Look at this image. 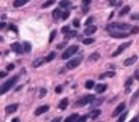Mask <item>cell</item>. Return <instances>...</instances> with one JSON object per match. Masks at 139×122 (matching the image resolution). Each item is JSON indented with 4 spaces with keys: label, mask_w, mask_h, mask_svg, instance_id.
<instances>
[{
    "label": "cell",
    "mask_w": 139,
    "mask_h": 122,
    "mask_svg": "<svg viewBox=\"0 0 139 122\" xmlns=\"http://www.w3.org/2000/svg\"><path fill=\"white\" fill-rule=\"evenodd\" d=\"M138 97H139V89H138V90H136V92H135V93H134V96H132V97H131V103H132V104H134V103H135V101H136V100H138Z\"/></svg>",
    "instance_id": "30"
},
{
    "label": "cell",
    "mask_w": 139,
    "mask_h": 122,
    "mask_svg": "<svg viewBox=\"0 0 139 122\" xmlns=\"http://www.w3.org/2000/svg\"><path fill=\"white\" fill-rule=\"evenodd\" d=\"M17 80H18V75H15V76H13L11 79L6 80V82L2 85V90H0V93H2V94H4V93H7V92H9L11 87L14 86L15 83H17Z\"/></svg>",
    "instance_id": "2"
},
{
    "label": "cell",
    "mask_w": 139,
    "mask_h": 122,
    "mask_svg": "<svg viewBox=\"0 0 139 122\" xmlns=\"http://www.w3.org/2000/svg\"><path fill=\"white\" fill-rule=\"evenodd\" d=\"M79 118V115H77V114H72V115L67 117V119H65L64 122H77V119Z\"/></svg>",
    "instance_id": "21"
},
{
    "label": "cell",
    "mask_w": 139,
    "mask_h": 122,
    "mask_svg": "<svg viewBox=\"0 0 139 122\" xmlns=\"http://www.w3.org/2000/svg\"><path fill=\"white\" fill-rule=\"evenodd\" d=\"M134 78L136 79V80H139V70H136V71H135V76H134Z\"/></svg>",
    "instance_id": "45"
},
{
    "label": "cell",
    "mask_w": 139,
    "mask_h": 122,
    "mask_svg": "<svg viewBox=\"0 0 139 122\" xmlns=\"http://www.w3.org/2000/svg\"><path fill=\"white\" fill-rule=\"evenodd\" d=\"M102 111L100 110H93V111H91V114H89V118H92V119H96L97 117H100Z\"/></svg>",
    "instance_id": "17"
},
{
    "label": "cell",
    "mask_w": 139,
    "mask_h": 122,
    "mask_svg": "<svg viewBox=\"0 0 139 122\" xmlns=\"http://www.w3.org/2000/svg\"><path fill=\"white\" fill-rule=\"evenodd\" d=\"M125 110V103H121V104H118L117 107H116V110L113 111V114H111V117H118L120 114L122 112Z\"/></svg>",
    "instance_id": "8"
},
{
    "label": "cell",
    "mask_w": 139,
    "mask_h": 122,
    "mask_svg": "<svg viewBox=\"0 0 139 122\" xmlns=\"http://www.w3.org/2000/svg\"><path fill=\"white\" fill-rule=\"evenodd\" d=\"M75 36H78V32L77 31H70L68 33H65V40H68V39H71V38H75Z\"/></svg>",
    "instance_id": "20"
},
{
    "label": "cell",
    "mask_w": 139,
    "mask_h": 122,
    "mask_svg": "<svg viewBox=\"0 0 139 122\" xmlns=\"http://www.w3.org/2000/svg\"><path fill=\"white\" fill-rule=\"evenodd\" d=\"M114 76V72H106V74H100L99 75V79H104V78H113Z\"/></svg>",
    "instance_id": "23"
},
{
    "label": "cell",
    "mask_w": 139,
    "mask_h": 122,
    "mask_svg": "<svg viewBox=\"0 0 139 122\" xmlns=\"http://www.w3.org/2000/svg\"><path fill=\"white\" fill-rule=\"evenodd\" d=\"M28 2H29V0H14L13 6H14V7H21V6H24V4H27Z\"/></svg>",
    "instance_id": "18"
},
{
    "label": "cell",
    "mask_w": 139,
    "mask_h": 122,
    "mask_svg": "<svg viewBox=\"0 0 139 122\" xmlns=\"http://www.w3.org/2000/svg\"><path fill=\"white\" fill-rule=\"evenodd\" d=\"M131 32H132V33H138V32H139V28H138V26H134L132 29H131Z\"/></svg>",
    "instance_id": "43"
},
{
    "label": "cell",
    "mask_w": 139,
    "mask_h": 122,
    "mask_svg": "<svg viewBox=\"0 0 139 122\" xmlns=\"http://www.w3.org/2000/svg\"><path fill=\"white\" fill-rule=\"evenodd\" d=\"M64 46H65V43H60V44H59V46H57V47H59V49H63Z\"/></svg>",
    "instance_id": "53"
},
{
    "label": "cell",
    "mask_w": 139,
    "mask_h": 122,
    "mask_svg": "<svg viewBox=\"0 0 139 122\" xmlns=\"http://www.w3.org/2000/svg\"><path fill=\"white\" fill-rule=\"evenodd\" d=\"M7 76V71H0V78H6Z\"/></svg>",
    "instance_id": "41"
},
{
    "label": "cell",
    "mask_w": 139,
    "mask_h": 122,
    "mask_svg": "<svg viewBox=\"0 0 139 122\" xmlns=\"http://www.w3.org/2000/svg\"><path fill=\"white\" fill-rule=\"evenodd\" d=\"M52 4H54V0H47V2H45L42 4V9H47V7H50Z\"/></svg>",
    "instance_id": "28"
},
{
    "label": "cell",
    "mask_w": 139,
    "mask_h": 122,
    "mask_svg": "<svg viewBox=\"0 0 139 122\" xmlns=\"http://www.w3.org/2000/svg\"><path fill=\"white\" fill-rule=\"evenodd\" d=\"M56 36H57V32H56V31H52V32H50V36H49V43H53V42H54Z\"/></svg>",
    "instance_id": "25"
},
{
    "label": "cell",
    "mask_w": 139,
    "mask_h": 122,
    "mask_svg": "<svg viewBox=\"0 0 139 122\" xmlns=\"http://www.w3.org/2000/svg\"><path fill=\"white\" fill-rule=\"evenodd\" d=\"M93 100H95V96H93V94H88V96L82 97V99L77 100L75 107H84V105H86V104H89V103H92Z\"/></svg>",
    "instance_id": "4"
},
{
    "label": "cell",
    "mask_w": 139,
    "mask_h": 122,
    "mask_svg": "<svg viewBox=\"0 0 139 122\" xmlns=\"http://www.w3.org/2000/svg\"><path fill=\"white\" fill-rule=\"evenodd\" d=\"M43 63H46V60L45 58H36L35 61H34V64H32V67L34 68H38V67H40Z\"/></svg>",
    "instance_id": "16"
},
{
    "label": "cell",
    "mask_w": 139,
    "mask_h": 122,
    "mask_svg": "<svg viewBox=\"0 0 139 122\" xmlns=\"http://www.w3.org/2000/svg\"><path fill=\"white\" fill-rule=\"evenodd\" d=\"M136 60H138V56H132V57H129V58H127L124 61V65L125 67H131V65H134L135 63H136Z\"/></svg>",
    "instance_id": "11"
},
{
    "label": "cell",
    "mask_w": 139,
    "mask_h": 122,
    "mask_svg": "<svg viewBox=\"0 0 139 122\" xmlns=\"http://www.w3.org/2000/svg\"><path fill=\"white\" fill-rule=\"evenodd\" d=\"M50 122H61V118H60V117H56L54 119H52Z\"/></svg>",
    "instance_id": "46"
},
{
    "label": "cell",
    "mask_w": 139,
    "mask_h": 122,
    "mask_svg": "<svg viewBox=\"0 0 139 122\" xmlns=\"http://www.w3.org/2000/svg\"><path fill=\"white\" fill-rule=\"evenodd\" d=\"M131 18H132V19H138V21H139V14H134Z\"/></svg>",
    "instance_id": "50"
},
{
    "label": "cell",
    "mask_w": 139,
    "mask_h": 122,
    "mask_svg": "<svg viewBox=\"0 0 139 122\" xmlns=\"http://www.w3.org/2000/svg\"><path fill=\"white\" fill-rule=\"evenodd\" d=\"M125 118H127V112H124L122 115H120V119H118L117 122H124V121H125Z\"/></svg>",
    "instance_id": "37"
},
{
    "label": "cell",
    "mask_w": 139,
    "mask_h": 122,
    "mask_svg": "<svg viewBox=\"0 0 139 122\" xmlns=\"http://www.w3.org/2000/svg\"><path fill=\"white\" fill-rule=\"evenodd\" d=\"M70 6H71V2H70V0H61L60 2V7H63V9H67Z\"/></svg>",
    "instance_id": "24"
},
{
    "label": "cell",
    "mask_w": 139,
    "mask_h": 122,
    "mask_svg": "<svg viewBox=\"0 0 139 122\" xmlns=\"http://www.w3.org/2000/svg\"><path fill=\"white\" fill-rule=\"evenodd\" d=\"M46 94H47V90H46V89H45V87H42V89H40V90H39V97H40V99H42V97H45Z\"/></svg>",
    "instance_id": "31"
},
{
    "label": "cell",
    "mask_w": 139,
    "mask_h": 122,
    "mask_svg": "<svg viewBox=\"0 0 139 122\" xmlns=\"http://www.w3.org/2000/svg\"><path fill=\"white\" fill-rule=\"evenodd\" d=\"M129 46H131V42H125V43L120 44V46L117 47V50L114 51V53H113L111 56H113V57H117V56H120L121 53H122V51H125V49H128Z\"/></svg>",
    "instance_id": "5"
},
{
    "label": "cell",
    "mask_w": 139,
    "mask_h": 122,
    "mask_svg": "<svg viewBox=\"0 0 139 122\" xmlns=\"http://www.w3.org/2000/svg\"><path fill=\"white\" fill-rule=\"evenodd\" d=\"M68 103H70L68 99H63V100L59 103V108H60V110H65V108L68 107Z\"/></svg>",
    "instance_id": "15"
},
{
    "label": "cell",
    "mask_w": 139,
    "mask_h": 122,
    "mask_svg": "<svg viewBox=\"0 0 139 122\" xmlns=\"http://www.w3.org/2000/svg\"><path fill=\"white\" fill-rule=\"evenodd\" d=\"M110 35H111L113 38H118V39H125V38H128V32H124V31H121V32L110 31Z\"/></svg>",
    "instance_id": "7"
},
{
    "label": "cell",
    "mask_w": 139,
    "mask_h": 122,
    "mask_svg": "<svg viewBox=\"0 0 139 122\" xmlns=\"http://www.w3.org/2000/svg\"><path fill=\"white\" fill-rule=\"evenodd\" d=\"M96 31H97V28H96L95 25H88L86 28H85V35L91 36V35H93V33H95Z\"/></svg>",
    "instance_id": "12"
},
{
    "label": "cell",
    "mask_w": 139,
    "mask_h": 122,
    "mask_svg": "<svg viewBox=\"0 0 139 122\" xmlns=\"http://www.w3.org/2000/svg\"><path fill=\"white\" fill-rule=\"evenodd\" d=\"M109 3H110V4H111V6H114V4H116V0H109Z\"/></svg>",
    "instance_id": "51"
},
{
    "label": "cell",
    "mask_w": 139,
    "mask_h": 122,
    "mask_svg": "<svg viewBox=\"0 0 139 122\" xmlns=\"http://www.w3.org/2000/svg\"><path fill=\"white\" fill-rule=\"evenodd\" d=\"M13 122H20V118H14V119H13Z\"/></svg>",
    "instance_id": "55"
},
{
    "label": "cell",
    "mask_w": 139,
    "mask_h": 122,
    "mask_svg": "<svg viewBox=\"0 0 139 122\" xmlns=\"http://www.w3.org/2000/svg\"><path fill=\"white\" fill-rule=\"evenodd\" d=\"M95 87H96V92L99 93V94H100V93H103V92H106V89H107V86H106V85H103V83L96 85Z\"/></svg>",
    "instance_id": "19"
},
{
    "label": "cell",
    "mask_w": 139,
    "mask_h": 122,
    "mask_svg": "<svg viewBox=\"0 0 139 122\" xmlns=\"http://www.w3.org/2000/svg\"><path fill=\"white\" fill-rule=\"evenodd\" d=\"M95 86H96V85H95L93 80H86V82H85V87H86V89H93Z\"/></svg>",
    "instance_id": "27"
},
{
    "label": "cell",
    "mask_w": 139,
    "mask_h": 122,
    "mask_svg": "<svg viewBox=\"0 0 139 122\" xmlns=\"http://www.w3.org/2000/svg\"><path fill=\"white\" fill-rule=\"evenodd\" d=\"M14 70V64H9L7 65V71H13Z\"/></svg>",
    "instance_id": "44"
},
{
    "label": "cell",
    "mask_w": 139,
    "mask_h": 122,
    "mask_svg": "<svg viewBox=\"0 0 139 122\" xmlns=\"http://www.w3.org/2000/svg\"><path fill=\"white\" fill-rule=\"evenodd\" d=\"M88 117L89 115H79V118L77 119V122H85V121L88 119Z\"/></svg>",
    "instance_id": "34"
},
{
    "label": "cell",
    "mask_w": 139,
    "mask_h": 122,
    "mask_svg": "<svg viewBox=\"0 0 139 122\" xmlns=\"http://www.w3.org/2000/svg\"><path fill=\"white\" fill-rule=\"evenodd\" d=\"M93 42H95V39H92V38H88V39H84V44H92Z\"/></svg>",
    "instance_id": "35"
},
{
    "label": "cell",
    "mask_w": 139,
    "mask_h": 122,
    "mask_svg": "<svg viewBox=\"0 0 139 122\" xmlns=\"http://www.w3.org/2000/svg\"><path fill=\"white\" fill-rule=\"evenodd\" d=\"M132 82H134V78H132V76H131V78H128V79H127V82H125V87L128 89V87L131 86V85H132Z\"/></svg>",
    "instance_id": "33"
},
{
    "label": "cell",
    "mask_w": 139,
    "mask_h": 122,
    "mask_svg": "<svg viewBox=\"0 0 139 122\" xmlns=\"http://www.w3.org/2000/svg\"><path fill=\"white\" fill-rule=\"evenodd\" d=\"M70 17V11H65V13H63V17H61V19H67Z\"/></svg>",
    "instance_id": "39"
},
{
    "label": "cell",
    "mask_w": 139,
    "mask_h": 122,
    "mask_svg": "<svg viewBox=\"0 0 139 122\" xmlns=\"http://www.w3.org/2000/svg\"><path fill=\"white\" fill-rule=\"evenodd\" d=\"M61 90H63V87H61V86H57L56 87V93H61Z\"/></svg>",
    "instance_id": "49"
},
{
    "label": "cell",
    "mask_w": 139,
    "mask_h": 122,
    "mask_svg": "<svg viewBox=\"0 0 139 122\" xmlns=\"http://www.w3.org/2000/svg\"><path fill=\"white\" fill-rule=\"evenodd\" d=\"M78 50H79L78 46H70L67 50H65L63 54H61V58H63V60H67V58H70V57H72L74 54H77Z\"/></svg>",
    "instance_id": "3"
},
{
    "label": "cell",
    "mask_w": 139,
    "mask_h": 122,
    "mask_svg": "<svg viewBox=\"0 0 139 122\" xmlns=\"http://www.w3.org/2000/svg\"><path fill=\"white\" fill-rule=\"evenodd\" d=\"M102 103H103V99H97V100H93V105H100Z\"/></svg>",
    "instance_id": "36"
},
{
    "label": "cell",
    "mask_w": 139,
    "mask_h": 122,
    "mask_svg": "<svg viewBox=\"0 0 139 122\" xmlns=\"http://www.w3.org/2000/svg\"><path fill=\"white\" fill-rule=\"evenodd\" d=\"M53 19H54V21H59V19L63 17V14H61V10L60 9H56L54 11H53Z\"/></svg>",
    "instance_id": "14"
},
{
    "label": "cell",
    "mask_w": 139,
    "mask_h": 122,
    "mask_svg": "<svg viewBox=\"0 0 139 122\" xmlns=\"http://www.w3.org/2000/svg\"><path fill=\"white\" fill-rule=\"evenodd\" d=\"M49 111V105H40V107H38L35 110V115L36 117H39V115H42V114H45V112H47Z\"/></svg>",
    "instance_id": "9"
},
{
    "label": "cell",
    "mask_w": 139,
    "mask_h": 122,
    "mask_svg": "<svg viewBox=\"0 0 139 122\" xmlns=\"http://www.w3.org/2000/svg\"><path fill=\"white\" fill-rule=\"evenodd\" d=\"M107 31H114V29H120V31H127V29H129V28H132L129 25V24H127V22H111V24H109L107 26Z\"/></svg>",
    "instance_id": "1"
},
{
    "label": "cell",
    "mask_w": 139,
    "mask_h": 122,
    "mask_svg": "<svg viewBox=\"0 0 139 122\" xmlns=\"http://www.w3.org/2000/svg\"><path fill=\"white\" fill-rule=\"evenodd\" d=\"M61 32H63L64 35L68 33V32H70V28H68V26H63V28H61Z\"/></svg>",
    "instance_id": "38"
},
{
    "label": "cell",
    "mask_w": 139,
    "mask_h": 122,
    "mask_svg": "<svg viewBox=\"0 0 139 122\" xmlns=\"http://www.w3.org/2000/svg\"><path fill=\"white\" fill-rule=\"evenodd\" d=\"M11 50H13L14 53H17V54H21V53H22V46H21V43L14 42L13 44H11Z\"/></svg>",
    "instance_id": "10"
},
{
    "label": "cell",
    "mask_w": 139,
    "mask_h": 122,
    "mask_svg": "<svg viewBox=\"0 0 139 122\" xmlns=\"http://www.w3.org/2000/svg\"><path fill=\"white\" fill-rule=\"evenodd\" d=\"M92 22H93V17H89V18L86 19V26H88V25H92Z\"/></svg>",
    "instance_id": "40"
},
{
    "label": "cell",
    "mask_w": 139,
    "mask_h": 122,
    "mask_svg": "<svg viewBox=\"0 0 139 122\" xmlns=\"http://www.w3.org/2000/svg\"><path fill=\"white\" fill-rule=\"evenodd\" d=\"M9 28H10V29H13V31L15 32V33H17V32H18V31H17V26H15V25H10Z\"/></svg>",
    "instance_id": "47"
},
{
    "label": "cell",
    "mask_w": 139,
    "mask_h": 122,
    "mask_svg": "<svg viewBox=\"0 0 139 122\" xmlns=\"http://www.w3.org/2000/svg\"><path fill=\"white\" fill-rule=\"evenodd\" d=\"M92 3V0H84V6H89Z\"/></svg>",
    "instance_id": "48"
},
{
    "label": "cell",
    "mask_w": 139,
    "mask_h": 122,
    "mask_svg": "<svg viewBox=\"0 0 139 122\" xmlns=\"http://www.w3.org/2000/svg\"><path fill=\"white\" fill-rule=\"evenodd\" d=\"M81 61H82L81 57H78V58H72L71 61L67 63V70H74V68H77L81 64Z\"/></svg>",
    "instance_id": "6"
},
{
    "label": "cell",
    "mask_w": 139,
    "mask_h": 122,
    "mask_svg": "<svg viewBox=\"0 0 139 122\" xmlns=\"http://www.w3.org/2000/svg\"><path fill=\"white\" fill-rule=\"evenodd\" d=\"M138 121H139V118H138V117H135V118H134V119H131L129 122H138Z\"/></svg>",
    "instance_id": "52"
},
{
    "label": "cell",
    "mask_w": 139,
    "mask_h": 122,
    "mask_svg": "<svg viewBox=\"0 0 139 122\" xmlns=\"http://www.w3.org/2000/svg\"><path fill=\"white\" fill-rule=\"evenodd\" d=\"M129 6H124V7H122V9H121V11H120V15H121V17H124V15H127V14H128L129 13Z\"/></svg>",
    "instance_id": "22"
},
{
    "label": "cell",
    "mask_w": 139,
    "mask_h": 122,
    "mask_svg": "<svg viewBox=\"0 0 139 122\" xmlns=\"http://www.w3.org/2000/svg\"><path fill=\"white\" fill-rule=\"evenodd\" d=\"M72 24H74V26H77V28H78V26L81 25V22H79V19H74V22H72Z\"/></svg>",
    "instance_id": "42"
},
{
    "label": "cell",
    "mask_w": 139,
    "mask_h": 122,
    "mask_svg": "<svg viewBox=\"0 0 139 122\" xmlns=\"http://www.w3.org/2000/svg\"><path fill=\"white\" fill-rule=\"evenodd\" d=\"M18 110V104H10V105H7L6 107V112L7 114H13L15 112Z\"/></svg>",
    "instance_id": "13"
},
{
    "label": "cell",
    "mask_w": 139,
    "mask_h": 122,
    "mask_svg": "<svg viewBox=\"0 0 139 122\" xmlns=\"http://www.w3.org/2000/svg\"><path fill=\"white\" fill-rule=\"evenodd\" d=\"M97 58H100V54H99V53H93V54L89 56V61H95V60H97Z\"/></svg>",
    "instance_id": "29"
},
{
    "label": "cell",
    "mask_w": 139,
    "mask_h": 122,
    "mask_svg": "<svg viewBox=\"0 0 139 122\" xmlns=\"http://www.w3.org/2000/svg\"><path fill=\"white\" fill-rule=\"evenodd\" d=\"M24 51H25V53H29L31 51V44L28 43V42L24 43Z\"/></svg>",
    "instance_id": "32"
},
{
    "label": "cell",
    "mask_w": 139,
    "mask_h": 122,
    "mask_svg": "<svg viewBox=\"0 0 139 122\" xmlns=\"http://www.w3.org/2000/svg\"><path fill=\"white\" fill-rule=\"evenodd\" d=\"M54 58H56V53H54V51H52L50 54H49V56H47L45 60H46V63H50V61H53Z\"/></svg>",
    "instance_id": "26"
},
{
    "label": "cell",
    "mask_w": 139,
    "mask_h": 122,
    "mask_svg": "<svg viewBox=\"0 0 139 122\" xmlns=\"http://www.w3.org/2000/svg\"><path fill=\"white\" fill-rule=\"evenodd\" d=\"M0 28H2V29H4V28H6V24L2 22V24H0Z\"/></svg>",
    "instance_id": "54"
}]
</instances>
